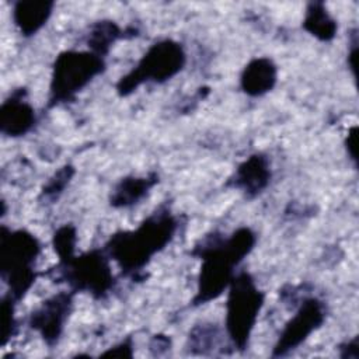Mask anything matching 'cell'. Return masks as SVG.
<instances>
[{"label":"cell","instance_id":"1","mask_svg":"<svg viewBox=\"0 0 359 359\" xmlns=\"http://www.w3.org/2000/svg\"><path fill=\"white\" fill-rule=\"evenodd\" d=\"M255 244L257 234L247 226L230 234L212 231L203 236L192 250V255L201 259L192 306H203L220 297L231 283L236 268L251 254Z\"/></svg>","mask_w":359,"mask_h":359},{"label":"cell","instance_id":"2","mask_svg":"<svg viewBox=\"0 0 359 359\" xmlns=\"http://www.w3.org/2000/svg\"><path fill=\"white\" fill-rule=\"evenodd\" d=\"M178 220L167 206H160L137 227L112 234L104 244L109 259L115 261L125 276L136 278L154 255L161 252L174 238Z\"/></svg>","mask_w":359,"mask_h":359},{"label":"cell","instance_id":"3","mask_svg":"<svg viewBox=\"0 0 359 359\" xmlns=\"http://www.w3.org/2000/svg\"><path fill=\"white\" fill-rule=\"evenodd\" d=\"M0 271L8 294L17 303L36 280V261L42 252L39 240L25 229H7L0 236Z\"/></svg>","mask_w":359,"mask_h":359},{"label":"cell","instance_id":"4","mask_svg":"<svg viewBox=\"0 0 359 359\" xmlns=\"http://www.w3.org/2000/svg\"><path fill=\"white\" fill-rule=\"evenodd\" d=\"M265 304V293L247 271L234 275L227 287L224 330L234 351L244 352L250 346L252 331Z\"/></svg>","mask_w":359,"mask_h":359},{"label":"cell","instance_id":"5","mask_svg":"<svg viewBox=\"0 0 359 359\" xmlns=\"http://www.w3.org/2000/svg\"><path fill=\"white\" fill-rule=\"evenodd\" d=\"M105 69V57L91 50L69 49L60 52L52 65L48 107L73 101Z\"/></svg>","mask_w":359,"mask_h":359},{"label":"cell","instance_id":"6","mask_svg":"<svg viewBox=\"0 0 359 359\" xmlns=\"http://www.w3.org/2000/svg\"><path fill=\"white\" fill-rule=\"evenodd\" d=\"M187 65L184 46L170 38L150 45L137 63L123 74L115 88L119 97H128L144 83L164 84L180 74Z\"/></svg>","mask_w":359,"mask_h":359},{"label":"cell","instance_id":"7","mask_svg":"<svg viewBox=\"0 0 359 359\" xmlns=\"http://www.w3.org/2000/svg\"><path fill=\"white\" fill-rule=\"evenodd\" d=\"M104 248H93L59 261L55 266L56 279H60L74 293H87L94 299L108 296L115 285V276Z\"/></svg>","mask_w":359,"mask_h":359},{"label":"cell","instance_id":"8","mask_svg":"<svg viewBox=\"0 0 359 359\" xmlns=\"http://www.w3.org/2000/svg\"><path fill=\"white\" fill-rule=\"evenodd\" d=\"M327 320V306L317 296H306L296 311L285 323L273 348L272 356H286L302 346Z\"/></svg>","mask_w":359,"mask_h":359},{"label":"cell","instance_id":"9","mask_svg":"<svg viewBox=\"0 0 359 359\" xmlns=\"http://www.w3.org/2000/svg\"><path fill=\"white\" fill-rule=\"evenodd\" d=\"M73 296L74 292L72 290L57 292L41 302L29 314V328L35 331L49 348L56 346L63 335L66 323L73 310Z\"/></svg>","mask_w":359,"mask_h":359},{"label":"cell","instance_id":"10","mask_svg":"<svg viewBox=\"0 0 359 359\" xmlns=\"http://www.w3.org/2000/svg\"><path fill=\"white\" fill-rule=\"evenodd\" d=\"M271 178L272 170L269 158L264 153H254L237 165L233 175L229 178L227 187L252 199L268 188Z\"/></svg>","mask_w":359,"mask_h":359},{"label":"cell","instance_id":"11","mask_svg":"<svg viewBox=\"0 0 359 359\" xmlns=\"http://www.w3.org/2000/svg\"><path fill=\"white\" fill-rule=\"evenodd\" d=\"M36 123V112L27 101V90L18 88L3 101L0 108L1 133L8 137H21L29 133Z\"/></svg>","mask_w":359,"mask_h":359},{"label":"cell","instance_id":"12","mask_svg":"<svg viewBox=\"0 0 359 359\" xmlns=\"http://www.w3.org/2000/svg\"><path fill=\"white\" fill-rule=\"evenodd\" d=\"M278 83V66L268 56L251 59L241 70L240 88L248 97H262Z\"/></svg>","mask_w":359,"mask_h":359},{"label":"cell","instance_id":"13","mask_svg":"<svg viewBox=\"0 0 359 359\" xmlns=\"http://www.w3.org/2000/svg\"><path fill=\"white\" fill-rule=\"evenodd\" d=\"M53 1H17L11 11L14 25L22 36H34L46 25L53 13Z\"/></svg>","mask_w":359,"mask_h":359},{"label":"cell","instance_id":"14","mask_svg":"<svg viewBox=\"0 0 359 359\" xmlns=\"http://www.w3.org/2000/svg\"><path fill=\"white\" fill-rule=\"evenodd\" d=\"M158 182L157 174H149L143 177L129 175L122 178L109 195V205L116 209L132 208L143 201L154 185Z\"/></svg>","mask_w":359,"mask_h":359},{"label":"cell","instance_id":"15","mask_svg":"<svg viewBox=\"0 0 359 359\" xmlns=\"http://www.w3.org/2000/svg\"><path fill=\"white\" fill-rule=\"evenodd\" d=\"M302 27L306 32L321 42H331L338 31L335 18L321 1L309 3L304 11Z\"/></svg>","mask_w":359,"mask_h":359},{"label":"cell","instance_id":"16","mask_svg":"<svg viewBox=\"0 0 359 359\" xmlns=\"http://www.w3.org/2000/svg\"><path fill=\"white\" fill-rule=\"evenodd\" d=\"M122 38H125V31H122L115 21L101 20L90 27L86 42L88 50L105 57L111 46Z\"/></svg>","mask_w":359,"mask_h":359},{"label":"cell","instance_id":"17","mask_svg":"<svg viewBox=\"0 0 359 359\" xmlns=\"http://www.w3.org/2000/svg\"><path fill=\"white\" fill-rule=\"evenodd\" d=\"M219 342V332L216 330L215 324L202 323L195 325L189 334L187 341V348L192 352L206 353L208 349H215Z\"/></svg>","mask_w":359,"mask_h":359},{"label":"cell","instance_id":"18","mask_svg":"<svg viewBox=\"0 0 359 359\" xmlns=\"http://www.w3.org/2000/svg\"><path fill=\"white\" fill-rule=\"evenodd\" d=\"M77 230L73 224H63L57 227L52 236V245L59 257V261H65L76 254Z\"/></svg>","mask_w":359,"mask_h":359},{"label":"cell","instance_id":"19","mask_svg":"<svg viewBox=\"0 0 359 359\" xmlns=\"http://www.w3.org/2000/svg\"><path fill=\"white\" fill-rule=\"evenodd\" d=\"M74 174V168L72 165H65L59 171L53 174L52 178H49L48 184L42 189V196L46 199H57V196L63 192L66 185L70 182L72 177Z\"/></svg>","mask_w":359,"mask_h":359},{"label":"cell","instance_id":"20","mask_svg":"<svg viewBox=\"0 0 359 359\" xmlns=\"http://www.w3.org/2000/svg\"><path fill=\"white\" fill-rule=\"evenodd\" d=\"M17 304L15 300H13L10 296L3 297L1 303V338L3 345L7 344L10 338L15 334L17 330V320L14 316V306Z\"/></svg>","mask_w":359,"mask_h":359},{"label":"cell","instance_id":"21","mask_svg":"<svg viewBox=\"0 0 359 359\" xmlns=\"http://www.w3.org/2000/svg\"><path fill=\"white\" fill-rule=\"evenodd\" d=\"M358 31L353 29V32L351 34V39H349V49H348V55H346V63L348 67L352 73L353 80H356L358 77Z\"/></svg>","mask_w":359,"mask_h":359},{"label":"cell","instance_id":"22","mask_svg":"<svg viewBox=\"0 0 359 359\" xmlns=\"http://www.w3.org/2000/svg\"><path fill=\"white\" fill-rule=\"evenodd\" d=\"M133 355V342L130 338L121 341L119 344L108 348L101 356H119V358H130Z\"/></svg>","mask_w":359,"mask_h":359},{"label":"cell","instance_id":"23","mask_svg":"<svg viewBox=\"0 0 359 359\" xmlns=\"http://www.w3.org/2000/svg\"><path fill=\"white\" fill-rule=\"evenodd\" d=\"M356 132H358V126L353 125L351 129H348V133L345 136V150H346V154L348 157L353 161L355 167H356Z\"/></svg>","mask_w":359,"mask_h":359},{"label":"cell","instance_id":"24","mask_svg":"<svg viewBox=\"0 0 359 359\" xmlns=\"http://www.w3.org/2000/svg\"><path fill=\"white\" fill-rule=\"evenodd\" d=\"M341 358H349V359H358L359 358V344L358 337H353L352 339L345 341L339 345Z\"/></svg>","mask_w":359,"mask_h":359}]
</instances>
